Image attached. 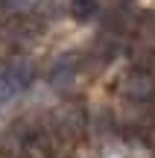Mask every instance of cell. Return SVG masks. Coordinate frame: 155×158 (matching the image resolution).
Here are the masks:
<instances>
[{
	"mask_svg": "<svg viewBox=\"0 0 155 158\" xmlns=\"http://www.w3.org/2000/svg\"><path fill=\"white\" fill-rule=\"evenodd\" d=\"M120 94L126 97V100H132V102L152 100V94H155L152 73H146V70H135V73H129L126 79H123V85H120Z\"/></svg>",
	"mask_w": 155,
	"mask_h": 158,
	"instance_id": "6da1fadb",
	"label": "cell"
},
{
	"mask_svg": "<svg viewBox=\"0 0 155 158\" xmlns=\"http://www.w3.org/2000/svg\"><path fill=\"white\" fill-rule=\"evenodd\" d=\"M6 76L12 79V82L21 88V85H27V82H32V76H35V64L29 62L27 56H15V59H9V64H6V70H3Z\"/></svg>",
	"mask_w": 155,
	"mask_h": 158,
	"instance_id": "7a4b0ae2",
	"label": "cell"
},
{
	"mask_svg": "<svg viewBox=\"0 0 155 158\" xmlns=\"http://www.w3.org/2000/svg\"><path fill=\"white\" fill-rule=\"evenodd\" d=\"M70 12H73V18L85 21V18H91L97 12V0H73L70 3Z\"/></svg>",
	"mask_w": 155,
	"mask_h": 158,
	"instance_id": "3957f363",
	"label": "cell"
},
{
	"mask_svg": "<svg viewBox=\"0 0 155 158\" xmlns=\"http://www.w3.org/2000/svg\"><path fill=\"white\" fill-rule=\"evenodd\" d=\"M15 91H18V85H15L9 76L3 73V76H0V106H6V102L15 97Z\"/></svg>",
	"mask_w": 155,
	"mask_h": 158,
	"instance_id": "277c9868",
	"label": "cell"
}]
</instances>
